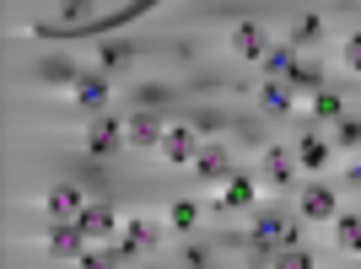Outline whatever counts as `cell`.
Returning a JSON list of instances; mask_svg holds the SVG:
<instances>
[{
    "label": "cell",
    "mask_w": 361,
    "mask_h": 269,
    "mask_svg": "<svg viewBox=\"0 0 361 269\" xmlns=\"http://www.w3.org/2000/svg\"><path fill=\"white\" fill-rule=\"evenodd\" d=\"M75 108L81 113H103L108 108V97H114V81H108V70L97 65V70H81V81H75Z\"/></svg>",
    "instance_id": "4"
},
{
    "label": "cell",
    "mask_w": 361,
    "mask_h": 269,
    "mask_svg": "<svg viewBox=\"0 0 361 269\" xmlns=\"http://www.w3.org/2000/svg\"><path fill=\"white\" fill-rule=\"evenodd\" d=\"M162 103H173V87H167V81H140L135 87V108H162Z\"/></svg>",
    "instance_id": "24"
},
{
    "label": "cell",
    "mask_w": 361,
    "mask_h": 269,
    "mask_svg": "<svg viewBox=\"0 0 361 269\" xmlns=\"http://www.w3.org/2000/svg\"><path fill=\"white\" fill-rule=\"evenodd\" d=\"M334 146L361 151V113H340V119H334Z\"/></svg>",
    "instance_id": "23"
},
{
    "label": "cell",
    "mask_w": 361,
    "mask_h": 269,
    "mask_svg": "<svg viewBox=\"0 0 361 269\" xmlns=\"http://www.w3.org/2000/svg\"><path fill=\"white\" fill-rule=\"evenodd\" d=\"M75 221H81L87 242H114V232H119V210L108 205V199H87V210H81Z\"/></svg>",
    "instance_id": "7"
},
{
    "label": "cell",
    "mask_w": 361,
    "mask_h": 269,
    "mask_svg": "<svg viewBox=\"0 0 361 269\" xmlns=\"http://www.w3.org/2000/svg\"><path fill=\"white\" fill-rule=\"evenodd\" d=\"M157 151H162L173 167H189L200 156V130L189 119H183V124H167V134H162V146H157Z\"/></svg>",
    "instance_id": "6"
},
{
    "label": "cell",
    "mask_w": 361,
    "mask_h": 269,
    "mask_svg": "<svg viewBox=\"0 0 361 269\" xmlns=\"http://www.w3.org/2000/svg\"><path fill=\"white\" fill-rule=\"evenodd\" d=\"M254 178H248V173H238V167H232V178H226V189H221V199H216V215H232V210H254Z\"/></svg>",
    "instance_id": "9"
},
{
    "label": "cell",
    "mask_w": 361,
    "mask_h": 269,
    "mask_svg": "<svg viewBox=\"0 0 361 269\" xmlns=\"http://www.w3.org/2000/svg\"><path fill=\"white\" fill-rule=\"evenodd\" d=\"M345 189H361V156H356V162L345 167Z\"/></svg>",
    "instance_id": "31"
},
{
    "label": "cell",
    "mask_w": 361,
    "mask_h": 269,
    "mask_svg": "<svg viewBox=\"0 0 361 269\" xmlns=\"http://www.w3.org/2000/svg\"><path fill=\"white\" fill-rule=\"evenodd\" d=\"M119 146H130L124 140V119L119 113H92V130H87V156H97V162H108V156H119Z\"/></svg>",
    "instance_id": "1"
},
{
    "label": "cell",
    "mask_w": 361,
    "mask_h": 269,
    "mask_svg": "<svg viewBox=\"0 0 361 269\" xmlns=\"http://www.w3.org/2000/svg\"><path fill=\"white\" fill-rule=\"evenodd\" d=\"M44 205H49V215H54V221H75V215L87 210V189H81V183H54Z\"/></svg>",
    "instance_id": "11"
},
{
    "label": "cell",
    "mask_w": 361,
    "mask_h": 269,
    "mask_svg": "<svg viewBox=\"0 0 361 269\" xmlns=\"http://www.w3.org/2000/svg\"><path fill=\"white\" fill-rule=\"evenodd\" d=\"M232 49H238L243 60H264V49H270V32H264V22H238L232 27Z\"/></svg>",
    "instance_id": "12"
},
{
    "label": "cell",
    "mask_w": 361,
    "mask_h": 269,
    "mask_svg": "<svg viewBox=\"0 0 361 269\" xmlns=\"http://www.w3.org/2000/svg\"><path fill=\"white\" fill-rule=\"evenodd\" d=\"M183 264H189V269H205V264H216V254L205 248V242H183Z\"/></svg>",
    "instance_id": "28"
},
{
    "label": "cell",
    "mask_w": 361,
    "mask_h": 269,
    "mask_svg": "<svg viewBox=\"0 0 361 269\" xmlns=\"http://www.w3.org/2000/svg\"><path fill=\"white\" fill-rule=\"evenodd\" d=\"M270 264H281V269H307V264H313V254H307V248L297 242V248H281V254H275Z\"/></svg>",
    "instance_id": "26"
},
{
    "label": "cell",
    "mask_w": 361,
    "mask_h": 269,
    "mask_svg": "<svg viewBox=\"0 0 361 269\" xmlns=\"http://www.w3.org/2000/svg\"><path fill=\"white\" fill-rule=\"evenodd\" d=\"M38 81H54V87H75L81 81V65L75 60H65V54H49V60H38Z\"/></svg>",
    "instance_id": "16"
},
{
    "label": "cell",
    "mask_w": 361,
    "mask_h": 269,
    "mask_svg": "<svg viewBox=\"0 0 361 269\" xmlns=\"http://www.w3.org/2000/svg\"><path fill=\"white\" fill-rule=\"evenodd\" d=\"M324 38H329V27H324V16H318V11H307V16L291 22V44H297V49H318Z\"/></svg>",
    "instance_id": "18"
},
{
    "label": "cell",
    "mask_w": 361,
    "mask_h": 269,
    "mask_svg": "<svg viewBox=\"0 0 361 269\" xmlns=\"http://www.w3.org/2000/svg\"><path fill=\"white\" fill-rule=\"evenodd\" d=\"M329 156H334V140H324V134H302V140H297L302 173H324V167H329Z\"/></svg>",
    "instance_id": "14"
},
{
    "label": "cell",
    "mask_w": 361,
    "mask_h": 269,
    "mask_svg": "<svg viewBox=\"0 0 361 269\" xmlns=\"http://www.w3.org/2000/svg\"><path fill=\"white\" fill-rule=\"evenodd\" d=\"M189 173H195L200 183H226V178H232V156H226V146H200V156L189 162Z\"/></svg>",
    "instance_id": "10"
},
{
    "label": "cell",
    "mask_w": 361,
    "mask_h": 269,
    "mask_svg": "<svg viewBox=\"0 0 361 269\" xmlns=\"http://www.w3.org/2000/svg\"><path fill=\"white\" fill-rule=\"evenodd\" d=\"M297 215L302 221H334V215H340V194H334L329 183H307V189H302L297 194Z\"/></svg>",
    "instance_id": "5"
},
{
    "label": "cell",
    "mask_w": 361,
    "mask_h": 269,
    "mask_svg": "<svg viewBox=\"0 0 361 269\" xmlns=\"http://www.w3.org/2000/svg\"><path fill=\"white\" fill-rule=\"evenodd\" d=\"M162 242V221H151V215H130L124 221V248L130 254H151Z\"/></svg>",
    "instance_id": "13"
},
{
    "label": "cell",
    "mask_w": 361,
    "mask_h": 269,
    "mask_svg": "<svg viewBox=\"0 0 361 269\" xmlns=\"http://www.w3.org/2000/svg\"><path fill=\"white\" fill-rule=\"evenodd\" d=\"M259 108L275 113V119H286L291 108H297V92H291L286 81H264V87H259Z\"/></svg>",
    "instance_id": "17"
},
{
    "label": "cell",
    "mask_w": 361,
    "mask_h": 269,
    "mask_svg": "<svg viewBox=\"0 0 361 269\" xmlns=\"http://www.w3.org/2000/svg\"><path fill=\"white\" fill-rule=\"evenodd\" d=\"M200 215H205V210H200L195 199H173V205H167V221H173V232H183V237L200 226Z\"/></svg>",
    "instance_id": "21"
},
{
    "label": "cell",
    "mask_w": 361,
    "mask_h": 269,
    "mask_svg": "<svg viewBox=\"0 0 361 269\" xmlns=\"http://www.w3.org/2000/svg\"><path fill=\"white\" fill-rule=\"evenodd\" d=\"M286 87L313 97V92L324 87V60H297V65H291V75H286Z\"/></svg>",
    "instance_id": "19"
},
{
    "label": "cell",
    "mask_w": 361,
    "mask_h": 269,
    "mask_svg": "<svg viewBox=\"0 0 361 269\" xmlns=\"http://www.w3.org/2000/svg\"><path fill=\"white\" fill-rule=\"evenodd\" d=\"M334 242L345 254H361V210H340L334 215Z\"/></svg>",
    "instance_id": "20"
},
{
    "label": "cell",
    "mask_w": 361,
    "mask_h": 269,
    "mask_svg": "<svg viewBox=\"0 0 361 269\" xmlns=\"http://www.w3.org/2000/svg\"><path fill=\"white\" fill-rule=\"evenodd\" d=\"M44 242H49V254H54V258H71V264H75V258H81V254L92 248V242H87V232H81V221H54Z\"/></svg>",
    "instance_id": "8"
},
{
    "label": "cell",
    "mask_w": 361,
    "mask_h": 269,
    "mask_svg": "<svg viewBox=\"0 0 361 269\" xmlns=\"http://www.w3.org/2000/svg\"><path fill=\"white\" fill-rule=\"evenodd\" d=\"M340 113H345V97L329 92V87H318L313 92V119H340Z\"/></svg>",
    "instance_id": "25"
},
{
    "label": "cell",
    "mask_w": 361,
    "mask_h": 269,
    "mask_svg": "<svg viewBox=\"0 0 361 269\" xmlns=\"http://www.w3.org/2000/svg\"><path fill=\"white\" fill-rule=\"evenodd\" d=\"M189 124H195V130H221V113H189Z\"/></svg>",
    "instance_id": "30"
},
{
    "label": "cell",
    "mask_w": 361,
    "mask_h": 269,
    "mask_svg": "<svg viewBox=\"0 0 361 269\" xmlns=\"http://www.w3.org/2000/svg\"><path fill=\"white\" fill-rule=\"evenodd\" d=\"M297 173H302L297 151H286V146H264V156H259V178L270 183V189H291V183H297Z\"/></svg>",
    "instance_id": "2"
},
{
    "label": "cell",
    "mask_w": 361,
    "mask_h": 269,
    "mask_svg": "<svg viewBox=\"0 0 361 269\" xmlns=\"http://www.w3.org/2000/svg\"><path fill=\"white\" fill-rule=\"evenodd\" d=\"M87 16H92V0H60V22H65V27L87 22Z\"/></svg>",
    "instance_id": "27"
},
{
    "label": "cell",
    "mask_w": 361,
    "mask_h": 269,
    "mask_svg": "<svg viewBox=\"0 0 361 269\" xmlns=\"http://www.w3.org/2000/svg\"><path fill=\"white\" fill-rule=\"evenodd\" d=\"M162 134H167V124L157 119V108H135V113H124V140L135 151H157L162 146Z\"/></svg>",
    "instance_id": "3"
},
{
    "label": "cell",
    "mask_w": 361,
    "mask_h": 269,
    "mask_svg": "<svg viewBox=\"0 0 361 269\" xmlns=\"http://www.w3.org/2000/svg\"><path fill=\"white\" fill-rule=\"evenodd\" d=\"M135 54H140V44H97V65L103 70H124Z\"/></svg>",
    "instance_id": "22"
},
{
    "label": "cell",
    "mask_w": 361,
    "mask_h": 269,
    "mask_svg": "<svg viewBox=\"0 0 361 269\" xmlns=\"http://www.w3.org/2000/svg\"><path fill=\"white\" fill-rule=\"evenodd\" d=\"M291 65H297V44L286 38V44H270V49H264V60H259V70L270 75V81H286V75H291Z\"/></svg>",
    "instance_id": "15"
},
{
    "label": "cell",
    "mask_w": 361,
    "mask_h": 269,
    "mask_svg": "<svg viewBox=\"0 0 361 269\" xmlns=\"http://www.w3.org/2000/svg\"><path fill=\"white\" fill-rule=\"evenodd\" d=\"M345 65L361 75V32H350V38H345Z\"/></svg>",
    "instance_id": "29"
}]
</instances>
